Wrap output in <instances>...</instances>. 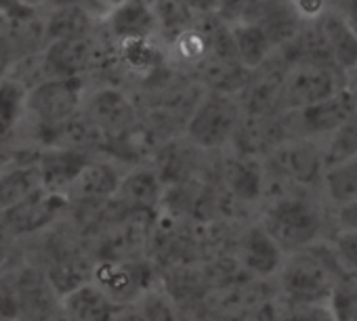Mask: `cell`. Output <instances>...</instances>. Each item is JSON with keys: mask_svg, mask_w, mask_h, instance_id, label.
Listing matches in <instances>:
<instances>
[{"mask_svg": "<svg viewBox=\"0 0 357 321\" xmlns=\"http://www.w3.org/2000/svg\"><path fill=\"white\" fill-rule=\"evenodd\" d=\"M280 296L288 306H328L334 288L349 277L328 240L286 254L278 271Z\"/></svg>", "mask_w": 357, "mask_h": 321, "instance_id": "1", "label": "cell"}, {"mask_svg": "<svg viewBox=\"0 0 357 321\" xmlns=\"http://www.w3.org/2000/svg\"><path fill=\"white\" fill-rule=\"evenodd\" d=\"M259 223L284 254H292L324 240L326 214L307 189H286L271 196Z\"/></svg>", "mask_w": 357, "mask_h": 321, "instance_id": "2", "label": "cell"}, {"mask_svg": "<svg viewBox=\"0 0 357 321\" xmlns=\"http://www.w3.org/2000/svg\"><path fill=\"white\" fill-rule=\"evenodd\" d=\"M244 118L236 95L208 91L196 101L185 120L183 136L204 153L231 147L238 126Z\"/></svg>", "mask_w": 357, "mask_h": 321, "instance_id": "3", "label": "cell"}, {"mask_svg": "<svg viewBox=\"0 0 357 321\" xmlns=\"http://www.w3.org/2000/svg\"><path fill=\"white\" fill-rule=\"evenodd\" d=\"M265 177L288 189H319L324 164V147L319 141L286 139L265 157Z\"/></svg>", "mask_w": 357, "mask_h": 321, "instance_id": "4", "label": "cell"}, {"mask_svg": "<svg viewBox=\"0 0 357 321\" xmlns=\"http://www.w3.org/2000/svg\"><path fill=\"white\" fill-rule=\"evenodd\" d=\"M86 95V78H43L28 88L26 118H30L36 128L63 124L82 113Z\"/></svg>", "mask_w": 357, "mask_h": 321, "instance_id": "5", "label": "cell"}, {"mask_svg": "<svg viewBox=\"0 0 357 321\" xmlns=\"http://www.w3.org/2000/svg\"><path fill=\"white\" fill-rule=\"evenodd\" d=\"M70 208L72 202L66 194L38 189L17 204L0 210V231L9 240L32 237L53 227Z\"/></svg>", "mask_w": 357, "mask_h": 321, "instance_id": "6", "label": "cell"}, {"mask_svg": "<svg viewBox=\"0 0 357 321\" xmlns=\"http://www.w3.org/2000/svg\"><path fill=\"white\" fill-rule=\"evenodd\" d=\"M344 74L332 63H303L286 70L280 88V109L292 111L319 103L344 88Z\"/></svg>", "mask_w": 357, "mask_h": 321, "instance_id": "7", "label": "cell"}, {"mask_svg": "<svg viewBox=\"0 0 357 321\" xmlns=\"http://www.w3.org/2000/svg\"><path fill=\"white\" fill-rule=\"evenodd\" d=\"M91 281L99 285L116 304H135L155 285V269L143 258H101L91 267Z\"/></svg>", "mask_w": 357, "mask_h": 321, "instance_id": "8", "label": "cell"}, {"mask_svg": "<svg viewBox=\"0 0 357 321\" xmlns=\"http://www.w3.org/2000/svg\"><path fill=\"white\" fill-rule=\"evenodd\" d=\"M353 111H355V101L349 95V91L342 88L319 103L284 111L282 118L288 139H309V141L324 143Z\"/></svg>", "mask_w": 357, "mask_h": 321, "instance_id": "9", "label": "cell"}, {"mask_svg": "<svg viewBox=\"0 0 357 321\" xmlns=\"http://www.w3.org/2000/svg\"><path fill=\"white\" fill-rule=\"evenodd\" d=\"M82 113L99 130L101 143L114 141L139 126L137 107L118 88H99L86 95Z\"/></svg>", "mask_w": 357, "mask_h": 321, "instance_id": "10", "label": "cell"}, {"mask_svg": "<svg viewBox=\"0 0 357 321\" xmlns=\"http://www.w3.org/2000/svg\"><path fill=\"white\" fill-rule=\"evenodd\" d=\"M93 157L95 155L91 151L76 147H43L36 153V169L43 189L68 196Z\"/></svg>", "mask_w": 357, "mask_h": 321, "instance_id": "11", "label": "cell"}, {"mask_svg": "<svg viewBox=\"0 0 357 321\" xmlns=\"http://www.w3.org/2000/svg\"><path fill=\"white\" fill-rule=\"evenodd\" d=\"M95 63V42L89 38H72L49 42L40 57L45 78H86Z\"/></svg>", "mask_w": 357, "mask_h": 321, "instance_id": "12", "label": "cell"}, {"mask_svg": "<svg viewBox=\"0 0 357 321\" xmlns=\"http://www.w3.org/2000/svg\"><path fill=\"white\" fill-rule=\"evenodd\" d=\"M236 256L242 269H246L255 277H273L278 275L286 254L282 248L269 237V233L261 227V223L248 225L240 235L236 244Z\"/></svg>", "mask_w": 357, "mask_h": 321, "instance_id": "13", "label": "cell"}, {"mask_svg": "<svg viewBox=\"0 0 357 321\" xmlns=\"http://www.w3.org/2000/svg\"><path fill=\"white\" fill-rule=\"evenodd\" d=\"M101 24L120 47L149 42V38L158 34L153 9L143 0H124L122 5L109 9L101 17Z\"/></svg>", "mask_w": 357, "mask_h": 321, "instance_id": "14", "label": "cell"}, {"mask_svg": "<svg viewBox=\"0 0 357 321\" xmlns=\"http://www.w3.org/2000/svg\"><path fill=\"white\" fill-rule=\"evenodd\" d=\"M229 196L244 204H255L267 194L265 164L261 157L231 153L221 171Z\"/></svg>", "mask_w": 357, "mask_h": 321, "instance_id": "15", "label": "cell"}, {"mask_svg": "<svg viewBox=\"0 0 357 321\" xmlns=\"http://www.w3.org/2000/svg\"><path fill=\"white\" fill-rule=\"evenodd\" d=\"M200 151L196 145H192L185 136L166 141L162 147L153 151V171L158 173L164 187L183 185L196 179Z\"/></svg>", "mask_w": 357, "mask_h": 321, "instance_id": "16", "label": "cell"}, {"mask_svg": "<svg viewBox=\"0 0 357 321\" xmlns=\"http://www.w3.org/2000/svg\"><path fill=\"white\" fill-rule=\"evenodd\" d=\"M164 196V185L151 166H135L120 179L116 200L126 212L155 214Z\"/></svg>", "mask_w": 357, "mask_h": 321, "instance_id": "17", "label": "cell"}, {"mask_svg": "<svg viewBox=\"0 0 357 321\" xmlns=\"http://www.w3.org/2000/svg\"><path fill=\"white\" fill-rule=\"evenodd\" d=\"M61 321H116V304L99 285L84 281L59 298Z\"/></svg>", "mask_w": 357, "mask_h": 321, "instance_id": "18", "label": "cell"}, {"mask_svg": "<svg viewBox=\"0 0 357 321\" xmlns=\"http://www.w3.org/2000/svg\"><path fill=\"white\" fill-rule=\"evenodd\" d=\"M122 173L118 171L116 162L103 157H93L89 166L82 171L78 181L68 191L70 202H105L116 198L120 187Z\"/></svg>", "mask_w": 357, "mask_h": 321, "instance_id": "19", "label": "cell"}, {"mask_svg": "<svg viewBox=\"0 0 357 321\" xmlns=\"http://www.w3.org/2000/svg\"><path fill=\"white\" fill-rule=\"evenodd\" d=\"M315 24L319 28L332 65H336L347 76L357 65V34L332 7Z\"/></svg>", "mask_w": 357, "mask_h": 321, "instance_id": "20", "label": "cell"}, {"mask_svg": "<svg viewBox=\"0 0 357 321\" xmlns=\"http://www.w3.org/2000/svg\"><path fill=\"white\" fill-rule=\"evenodd\" d=\"M227 26L231 32L238 63L244 70L255 72L275 55V45H273L271 36L267 34V30L259 22L244 19V22H236V24H227Z\"/></svg>", "mask_w": 357, "mask_h": 321, "instance_id": "21", "label": "cell"}, {"mask_svg": "<svg viewBox=\"0 0 357 321\" xmlns=\"http://www.w3.org/2000/svg\"><path fill=\"white\" fill-rule=\"evenodd\" d=\"M38 189H43V185L36 169V157L0 169V210L17 204Z\"/></svg>", "mask_w": 357, "mask_h": 321, "instance_id": "22", "label": "cell"}, {"mask_svg": "<svg viewBox=\"0 0 357 321\" xmlns=\"http://www.w3.org/2000/svg\"><path fill=\"white\" fill-rule=\"evenodd\" d=\"M28 88L17 76H0V141L13 136L26 120Z\"/></svg>", "mask_w": 357, "mask_h": 321, "instance_id": "23", "label": "cell"}, {"mask_svg": "<svg viewBox=\"0 0 357 321\" xmlns=\"http://www.w3.org/2000/svg\"><path fill=\"white\" fill-rule=\"evenodd\" d=\"M319 191L332 208L357 202V157L326 166Z\"/></svg>", "mask_w": 357, "mask_h": 321, "instance_id": "24", "label": "cell"}, {"mask_svg": "<svg viewBox=\"0 0 357 321\" xmlns=\"http://www.w3.org/2000/svg\"><path fill=\"white\" fill-rule=\"evenodd\" d=\"M97 22L95 15H91L84 9L66 7V9H51V13L45 19L43 34L47 45L57 40H72V38H89L93 34V24Z\"/></svg>", "mask_w": 357, "mask_h": 321, "instance_id": "25", "label": "cell"}, {"mask_svg": "<svg viewBox=\"0 0 357 321\" xmlns=\"http://www.w3.org/2000/svg\"><path fill=\"white\" fill-rule=\"evenodd\" d=\"M135 308L145 321H190L176 300L158 283L135 302Z\"/></svg>", "mask_w": 357, "mask_h": 321, "instance_id": "26", "label": "cell"}, {"mask_svg": "<svg viewBox=\"0 0 357 321\" xmlns=\"http://www.w3.org/2000/svg\"><path fill=\"white\" fill-rule=\"evenodd\" d=\"M324 164H336L349 157H357V107L355 111L321 143Z\"/></svg>", "mask_w": 357, "mask_h": 321, "instance_id": "27", "label": "cell"}, {"mask_svg": "<svg viewBox=\"0 0 357 321\" xmlns=\"http://www.w3.org/2000/svg\"><path fill=\"white\" fill-rule=\"evenodd\" d=\"M332 321H357V277H344L330 298Z\"/></svg>", "mask_w": 357, "mask_h": 321, "instance_id": "28", "label": "cell"}, {"mask_svg": "<svg viewBox=\"0 0 357 321\" xmlns=\"http://www.w3.org/2000/svg\"><path fill=\"white\" fill-rule=\"evenodd\" d=\"M328 242L344 271L357 277V229H336Z\"/></svg>", "mask_w": 357, "mask_h": 321, "instance_id": "29", "label": "cell"}, {"mask_svg": "<svg viewBox=\"0 0 357 321\" xmlns=\"http://www.w3.org/2000/svg\"><path fill=\"white\" fill-rule=\"evenodd\" d=\"M288 3L303 24L317 22L330 9V0H288Z\"/></svg>", "mask_w": 357, "mask_h": 321, "instance_id": "30", "label": "cell"}, {"mask_svg": "<svg viewBox=\"0 0 357 321\" xmlns=\"http://www.w3.org/2000/svg\"><path fill=\"white\" fill-rule=\"evenodd\" d=\"M36 15V7L26 0H0V19L28 22Z\"/></svg>", "mask_w": 357, "mask_h": 321, "instance_id": "31", "label": "cell"}, {"mask_svg": "<svg viewBox=\"0 0 357 321\" xmlns=\"http://www.w3.org/2000/svg\"><path fill=\"white\" fill-rule=\"evenodd\" d=\"M194 17H215L225 0H181Z\"/></svg>", "mask_w": 357, "mask_h": 321, "instance_id": "32", "label": "cell"}, {"mask_svg": "<svg viewBox=\"0 0 357 321\" xmlns=\"http://www.w3.org/2000/svg\"><path fill=\"white\" fill-rule=\"evenodd\" d=\"M330 7L353 28L357 34V0H330Z\"/></svg>", "mask_w": 357, "mask_h": 321, "instance_id": "33", "label": "cell"}, {"mask_svg": "<svg viewBox=\"0 0 357 321\" xmlns=\"http://www.w3.org/2000/svg\"><path fill=\"white\" fill-rule=\"evenodd\" d=\"M116 321H145V319L139 315L135 304H126V306H120V311L116 315Z\"/></svg>", "mask_w": 357, "mask_h": 321, "instance_id": "34", "label": "cell"}, {"mask_svg": "<svg viewBox=\"0 0 357 321\" xmlns=\"http://www.w3.org/2000/svg\"><path fill=\"white\" fill-rule=\"evenodd\" d=\"M347 80H344V88L349 91V95L353 97V101H355V107H357V65L344 76Z\"/></svg>", "mask_w": 357, "mask_h": 321, "instance_id": "35", "label": "cell"}, {"mask_svg": "<svg viewBox=\"0 0 357 321\" xmlns=\"http://www.w3.org/2000/svg\"><path fill=\"white\" fill-rule=\"evenodd\" d=\"M11 242H13V240H9L3 231H0V269L5 267V260H7V256H9Z\"/></svg>", "mask_w": 357, "mask_h": 321, "instance_id": "36", "label": "cell"}, {"mask_svg": "<svg viewBox=\"0 0 357 321\" xmlns=\"http://www.w3.org/2000/svg\"><path fill=\"white\" fill-rule=\"evenodd\" d=\"M97 3L105 9V13L109 11V9H114V7H118V5H122L124 0H97Z\"/></svg>", "mask_w": 357, "mask_h": 321, "instance_id": "37", "label": "cell"}, {"mask_svg": "<svg viewBox=\"0 0 357 321\" xmlns=\"http://www.w3.org/2000/svg\"><path fill=\"white\" fill-rule=\"evenodd\" d=\"M143 3H147L149 7H153V5H158V3H160V0H143Z\"/></svg>", "mask_w": 357, "mask_h": 321, "instance_id": "38", "label": "cell"}]
</instances>
